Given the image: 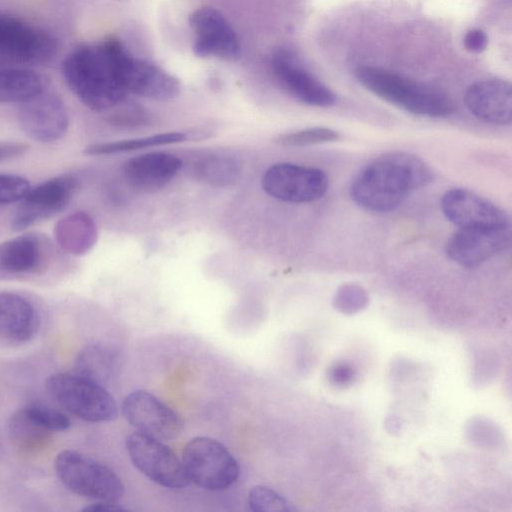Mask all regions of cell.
I'll list each match as a JSON object with an SVG mask.
<instances>
[{"label":"cell","mask_w":512,"mask_h":512,"mask_svg":"<svg viewBox=\"0 0 512 512\" xmlns=\"http://www.w3.org/2000/svg\"><path fill=\"white\" fill-rule=\"evenodd\" d=\"M122 84L127 93L168 101L180 93L179 80L158 65L131 55L125 48L120 61Z\"/></svg>","instance_id":"16"},{"label":"cell","mask_w":512,"mask_h":512,"mask_svg":"<svg viewBox=\"0 0 512 512\" xmlns=\"http://www.w3.org/2000/svg\"><path fill=\"white\" fill-rule=\"evenodd\" d=\"M31 185L23 176L0 173V205L20 202L29 192Z\"/></svg>","instance_id":"31"},{"label":"cell","mask_w":512,"mask_h":512,"mask_svg":"<svg viewBox=\"0 0 512 512\" xmlns=\"http://www.w3.org/2000/svg\"><path fill=\"white\" fill-rule=\"evenodd\" d=\"M125 444L133 465L153 482L173 489L190 483L182 461L162 440L136 431Z\"/></svg>","instance_id":"8"},{"label":"cell","mask_w":512,"mask_h":512,"mask_svg":"<svg viewBox=\"0 0 512 512\" xmlns=\"http://www.w3.org/2000/svg\"><path fill=\"white\" fill-rule=\"evenodd\" d=\"M11 438L25 449L40 447L49 437V431L29 420L22 410L15 413L9 422Z\"/></svg>","instance_id":"27"},{"label":"cell","mask_w":512,"mask_h":512,"mask_svg":"<svg viewBox=\"0 0 512 512\" xmlns=\"http://www.w3.org/2000/svg\"><path fill=\"white\" fill-rule=\"evenodd\" d=\"M39 323V313L29 299L15 292H0V338L25 343L36 335Z\"/></svg>","instance_id":"21"},{"label":"cell","mask_w":512,"mask_h":512,"mask_svg":"<svg viewBox=\"0 0 512 512\" xmlns=\"http://www.w3.org/2000/svg\"><path fill=\"white\" fill-rule=\"evenodd\" d=\"M261 185L266 194L277 200L309 203L325 195L329 179L321 169L282 162L264 172Z\"/></svg>","instance_id":"9"},{"label":"cell","mask_w":512,"mask_h":512,"mask_svg":"<svg viewBox=\"0 0 512 512\" xmlns=\"http://www.w3.org/2000/svg\"><path fill=\"white\" fill-rule=\"evenodd\" d=\"M464 46L471 53L484 51L488 44L486 33L481 29H471L464 36Z\"/></svg>","instance_id":"33"},{"label":"cell","mask_w":512,"mask_h":512,"mask_svg":"<svg viewBox=\"0 0 512 512\" xmlns=\"http://www.w3.org/2000/svg\"><path fill=\"white\" fill-rule=\"evenodd\" d=\"M467 109L476 118L491 124L512 121V86L502 79H486L471 84L464 95Z\"/></svg>","instance_id":"18"},{"label":"cell","mask_w":512,"mask_h":512,"mask_svg":"<svg viewBox=\"0 0 512 512\" xmlns=\"http://www.w3.org/2000/svg\"><path fill=\"white\" fill-rule=\"evenodd\" d=\"M187 135L183 132H167L151 136L87 145L83 153L89 156H102L131 152L139 149L183 142Z\"/></svg>","instance_id":"25"},{"label":"cell","mask_w":512,"mask_h":512,"mask_svg":"<svg viewBox=\"0 0 512 512\" xmlns=\"http://www.w3.org/2000/svg\"><path fill=\"white\" fill-rule=\"evenodd\" d=\"M441 210L458 228L510 229L509 215L501 207L466 188L446 191Z\"/></svg>","instance_id":"12"},{"label":"cell","mask_w":512,"mask_h":512,"mask_svg":"<svg viewBox=\"0 0 512 512\" xmlns=\"http://www.w3.org/2000/svg\"><path fill=\"white\" fill-rule=\"evenodd\" d=\"M22 412L29 420L49 432L64 431L71 425L66 415L41 404H31L23 408Z\"/></svg>","instance_id":"30"},{"label":"cell","mask_w":512,"mask_h":512,"mask_svg":"<svg viewBox=\"0 0 512 512\" xmlns=\"http://www.w3.org/2000/svg\"><path fill=\"white\" fill-rule=\"evenodd\" d=\"M355 76L374 95L414 115L442 118L454 112L446 93L397 73L363 65L356 68Z\"/></svg>","instance_id":"3"},{"label":"cell","mask_w":512,"mask_h":512,"mask_svg":"<svg viewBox=\"0 0 512 512\" xmlns=\"http://www.w3.org/2000/svg\"><path fill=\"white\" fill-rule=\"evenodd\" d=\"M28 150L29 145L25 142L0 140V163L19 158Z\"/></svg>","instance_id":"32"},{"label":"cell","mask_w":512,"mask_h":512,"mask_svg":"<svg viewBox=\"0 0 512 512\" xmlns=\"http://www.w3.org/2000/svg\"><path fill=\"white\" fill-rule=\"evenodd\" d=\"M45 387L59 405L82 420L109 422L118 416L117 404L104 386L77 373L53 374Z\"/></svg>","instance_id":"4"},{"label":"cell","mask_w":512,"mask_h":512,"mask_svg":"<svg viewBox=\"0 0 512 512\" xmlns=\"http://www.w3.org/2000/svg\"><path fill=\"white\" fill-rule=\"evenodd\" d=\"M182 161L166 152H149L127 160L122 166L128 184L142 191H155L167 185L179 172Z\"/></svg>","instance_id":"20"},{"label":"cell","mask_w":512,"mask_h":512,"mask_svg":"<svg viewBox=\"0 0 512 512\" xmlns=\"http://www.w3.org/2000/svg\"><path fill=\"white\" fill-rule=\"evenodd\" d=\"M77 186V179L73 176L60 175L31 187L12 216L13 230H25L64 210L72 200Z\"/></svg>","instance_id":"10"},{"label":"cell","mask_w":512,"mask_h":512,"mask_svg":"<svg viewBox=\"0 0 512 512\" xmlns=\"http://www.w3.org/2000/svg\"><path fill=\"white\" fill-rule=\"evenodd\" d=\"M85 512H124L127 509L116 502L99 501L82 509Z\"/></svg>","instance_id":"36"},{"label":"cell","mask_w":512,"mask_h":512,"mask_svg":"<svg viewBox=\"0 0 512 512\" xmlns=\"http://www.w3.org/2000/svg\"><path fill=\"white\" fill-rule=\"evenodd\" d=\"M250 509L255 512L292 511V504L275 490L257 485L248 494Z\"/></svg>","instance_id":"29"},{"label":"cell","mask_w":512,"mask_h":512,"mask_svg":"<svg viewBox=\"0 0 512 512\" xmlns=\"http://www.w3.org/2000/svg\"><path fill=\"white\" fill-rule=\"evenodd\" d=\"M149 121L148 115L139 107H132L114 116V123L119 125H141Z\"/></svg>","instance_id":"35"},{"label":"cell","mask_w":512,"mask_h":512,"mask_svg":"<svg viewBox=\"0 0 512 512\" xmlns=\"http://www.w3.org/2000/svg\"><path fill=\"white\" fill-rule=\"evenodd\" d=\"M47 243L35 233L0 242V276L17 277L40 271L47 261Z\"/></svg>","instance_id":"19"},{"label":"cell","mask_w":512,"mask_h":512,"mask_svg":"<svg viewBox=\"0 0 512 512\" xmlns=\"http://www.w3.org/2000/svg\"><path fill=\"white\" fill-rule=\"evenodd\" d=\"M195 33L193 53L200 58L216 57L236 61L241 55L238 37L227 19L217 9L201 7L189 16Z\"/></svg>","instance_id":"13"},{"label":"cell","mask_w":512,"mask_h":512,"mask_svg":"<svg viewBox=\"0 0 512 512\" xmlns=\"http://www.w3.org/2000/svg\"><path fill=\"white\" fill-rule=\"evenodd\" d=\"M432 179L431 168L421 158L391 152L376 158L359 172L351 184L350 195L360 207L386 213Z\"/></svg>","instance_id":"2"},{"label":"cell","mask_w":512,"mask_h":512,"mask_svg":"<svg viewBox=\"0 0 512 512\" xmlns=\"http://www.w3.org/2000/svg\"><path fill=\"white\" fill-rule=\"evenodd\" d=\"M54 469L63 485L77 495L117 502L124 494V485L113 470L80 452L61 451L55 457Z\"/></svg>","instance_id":"5"},{"label":"cell","mask_w":512,"mask_h":512,"mask_svg":"<svg viewBox=\"0 0 512 512\" xmlns=\"http://www.w3.org/2000/svg\"><path fill=\"white\" fill-rule=\"evenodd\" d=\"M18 122L30 139L40 143L60 140L68 131L69 114L60 97L45 90L20 104Z\"/></svg>","instance_id":"14"},{"label":"cell","mask_w":512,"mask_h":512,"mask_svg":"<svg viewBox=\"0 0 512 512\" xmlns=\"http://www.w3.org/2000/svg\"><path fill=\"white\" fill-rule=\"evenodd\" d=\"M271 65L281 85L299 101L315 107L335 104L334 92L306 70L290 49H276Z\"/></svg>","instance_id":"15"},{"label":"cell","mask_w":512,"mask_h":512,"mask_svg":"<svg viewBox=\"0 0 512 512\" xmlns=\"http://www.w3.org/2000/svg\"><path fill=\"white\" fill-rule=\"evenodd\" d=\"M366 299L365 292L356 285L343 286L337 295V301L342 305H359Z\"/></svg>","instance_id":"34"},{"label":"cell","mask_w":512,"mask_h":512,"mask_svg":"<svg viewBox=\"0 0 512 512\" xmlns=\"http://www.w3.org/2000/svg\"><path fill=\"white\" fill-rule=\"evenodd\" d=\"M510 244V229L458 228L447 240V256L465 268H475Z\"/></svg>","instance_id":"17"},{"label":"cell","mask_w":512,"mask_h":512,"mask_svg":"<svg viewBox=\"0 0 512 512\" xmlns=\"http://www.w3.org/2000/svg\"><path fill=\"white\" fill-rule=\"evenodd\" d=\"M182 463L190 482L210 491L231 487L240 475L234 456L222 443L210 437L198 436L187 442Z\"/></svg>","instance_id":"6"},{"label":"cell","mask_w":512,"mask_h":512,"mask_svg":"<svg viewBox=\"0 0 512 512\" xmlns=\"http://www.w3.org/2000/svg\"><path fill=\"white\" fill-rule=\"evenodd\" d=\"M121 410L126 421L138 432L162 441L177 438L184 429V421L176 411L144 390L129 393Z\"/></svg>","instance_id":"11"},{"label":"cell","mask_w":512,"mask_h":512,"mask_svg":"<svg viewBox=\"0 0 512 512\" xmlns=\"http://www.w3.org/2000/svg\"><path fill=\"white\" fill-rule=\"evenodd\" d=\"M45 90L37 72L23 67H0V104H22Z\"/></svg>","instance_id":"23"},{"label":"cell","mask_w":512,"mask_h":512,"mask_svg":"<svg viewBox=\"0 0 512 512\" xmlns=\"http://www.w3.org/2000/svg\"><path fill=\"white\" fill-rule=\"evenodd\" d=\"M340 138L338 131L327 127H312L282 134L275 142L287 147H305L336 141Z\"/></svg>","instance_id":"28"},{"label":"cell","mask_w":512,"mask_h":512,"mask_svg":"<svg viewBox=\"0 0 512 512\" xmlns=\"http://www.w3.org/2000/svg\"><path fill=\"white\" fill-rule=\"evenodd\" d=\"M53 235L55 242L63 251L81 256L95 245L98 234L91 216L85 212L76 211L57 221Z\"/></svg>","instance_id":"22"},{"label":"cell","mask_w":512,"mask_h":512,"mask_svg":"<svg viewBox=\"0 0 512 512\" xmlns=\"http://www.w3.org/2000/svg\"><path fill=\"white\" fill-rule=\"evenodd\" d=\"M194 175L210 186L229 187L240 178L241 165L227 155H206L195 163Z\"/></svg>","instance_id":"24"},{"label":"cell","mask_w":512,"mask_h":512,"mask_svg":"<svg viewBox=\"0 0 512 512\" xmlns=\"http://www.w3.org/2000/svg\"><path fill=\"white\" fill-rule=\"evenodd\" d=\"M116 363V356L110 349L90 345L79 353L75 366L77 374L104 385L114 374Z\"/></svg>","instance_id":"26"},{"label":"cell","mask_w":512,"mask_h":512,"mask_svg":"<svg viewBox=\"0 0 512 512\" xmlns=\"http://www.w3.org/2000/svg\"><path fill=\"white\" fill-rule=\"evenodd\" d=\"M124 45L115 38L84 44L62 62V76L75 96L89 109L107 111L124 102L128 93L121 75Z\"/></svg>","instance_id":"1"},{"label":"cell","mask_w":512,"mask_h":512,"mask_svg":"<svg viewBox=\"0 0 512 512\" xmlns=\"http://www.w3.org/2000/svg\"><path fill=\"white\" fill-rule=\"evenodd\" d=\"M57 52V41L46 30L0 12V64L12 67L49 62Z\"/></svg>","instance_id":"7"}]
</instances>
